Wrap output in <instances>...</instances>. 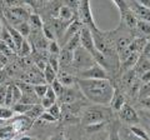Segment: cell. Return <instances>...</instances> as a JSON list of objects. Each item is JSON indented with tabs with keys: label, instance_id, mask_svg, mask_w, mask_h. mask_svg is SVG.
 <instances>
[{
	"label": "cell",
	"instance_id": "obj_35",
	"mask_svg": "<svg viewBox=\"0 0 150 140\" xmlns=\"http://www.w3.org/2000/svg\"><path fill=\"white\" fill-rule=\"evenodd\" d=\"M46 110H48V113H50L51 115H54L58 120L62 118V108H60L59 104H56V103H54V104L51 105L50 108L46 109Z\"/></svg>",
	"mask_w": 150,
	"mask_h": 140
},
{
	"label": "cell",
	"instance_id": "obj_1",
	"mask_svg": "<svg viewBox=\"0 0 150 140\" xmlns=\"http://www.w3.org/2000/svg\"><path fill=\"white\" fill-rule=\"evenodd\" d=\"M76 84L88 101L93 104L110 105L115 88L110 79H84L76 78Z\"/></svg>",
	"mask_w": 150,
	"mask_h": 140
},
{
	"label": "cell",
	"instance_id": "obj_40",
	"mask_svg": "<svg viewBox=\"0 0 150 140\" xmlns=\"http://www.w3.org/2000/svg\"><path fill=\"white\" fill-rule=\"evenodd\" d=\"M39 120H43V121H45V123L49 124V123H55V121L58 120V119H56L54 115H51L50 113H48V111H44V113L40 115Z\"/></svg>",
	"mask_w": 150,
	"mask_h": 140
},
{
	"label": "cell",
	"instance_id": "obj_41",
	"mask_svg": "<svg viewBox=\"0 0 150 140\" xmlns=\"http://www.w3.org/2000/svg\"><path fill=\"white\" fill-rule=\"evenodd\" d=\"M54 103H56V101H53V100H51V99H49V98H48V96H44V98H41V99H40V104H41V105H43V106H44V108H45V109H48V108H50V106H51V105H53V104H54Z\"/></svg>",
	"mask_w": 150,
	"mask_h": 140
},
{
	"label": "cell",
	"instance_id": "obj_45",
	"mask_svg": "<svg viewBox=\"0 0 150 140\" xmlns=\"http://www.w3.org/2000/svg\"><path fill=\"white\" fill-rule=\"evenodd\" d=\"M6 78H8V70L0 69V85L6 81Z\"/></svg>",
	"mask_w": 150,
	"mask_h": 140
},
{
	"label": "cell",
	"instance_id": "obj_15",
	"mask_svg": "<svg viewBox=\"0 0 150 140\" xmlns=\"http://www.w3.org/2000/svg\"><path fill=\"white\" fill-rule=\"evenodd\" d=\"M126 103L125 100V95L121 93V90L119 89H115V93H114V96H112V99H111V103H110V106H111V109L114 110V111H118L121 109V106H123L124 104Z\"/></svg>",
	"mask_w": 150,
	"mask_h": 140
},
{
	"label": "cell",
	"instance_id": "obj_18",
	"mask_svg": "<svg viewBox=\"0 0 150 140\" xmlns=\"http://www.w3.org/2000/svg\"><path fill=\"white\" fill-rule=\"evenodd\" d=\"M4 24L6 25V28L9 29V31H10V34H11V36H13V40H14V43H15V45H16V51H18L19 48L21 46L23 41H24L25 38L20 34V33H19V30L16 29L15 26H13L11 24H9L8 21H4Z\"/></svg>",
	"mask_w": 150,
	"mask_h": 140
},
{
	"label": "cell",
	"instance_id": "obj_34",
	"mask_svg": "<svg viewBox=\"0 0 150 140\" xmlns=\"http://www.w3.org/2000/svg\"><path fill=\"white\" fill-rule=\"evenodd\" d=\"M60 45L58 44V41L55 40H50L49 41V45H48V51H49V54H54V55H59L60 53Z\"/></svg>",
	"mask_w": 150,
	"mask_h": 140
},
{
	"label": "cell",
	"instance_id": "obj_51",
	"mask_svg": "<svg viewBox=\"0 0 150 140\" xmlns=\"http://www.w3.org/2000/svg\"><path fill=\"white\" fill-rule=\"evenodd\" d=\"M36 1H38V5H44V4L46 3V0H36Z\"/></svg>",
	"mask_w": 150,
	"mask_h": 140
},
{
	"label": "cell",
	"instance_id": "obj_19",
	"mask_svg": "<svg viewBox=\"0 0 150 140\" xmlns=\"http://www.w3.org/2000/svg\"><path fill=\"white\" fill-rule=\"evenodd\" d=\"M108 125V121H101V123H94V124H89L84 127V132L88 135H93L96 133H100L103 130H105Z\"/></svg>",
	"mask_w": 150,
	"mask_h": 140
},
{
	"label": "cell",
	"instance_id": "obj_29",
	"mask_svg": "<svg viewBox=\"0 0 150 140\" xmlns=\"http://www.w3.org/2000/svg\"><path fill=\"white\" fill-rule=\"evenodd\" d=\"M14 114H15V111L13 110V108L6 105H0V119L10 120L11 118H14Z\"/></svg>",
	"mask_w": 150,
	"mask_h": 140
},
{
	"label": "cell",
	"instance_id": "obj_9",
	"mask_svg": "<svg viewBox=\"0 0 150 140\" xmlns=\"http://www.w3.org/2000/svg\"><path fill=\"white\" fill-rule=\"evenodd\" d=\"M62 103L63 104H70V103H74V101H78V100H81V99H86L84 96L83 91L80 90V88L76 84V88L74 85L71 86H65V90H64V94L62 95Z\"/></svg>",
	"mask_w": 150,
	"mask_h": 140
},
{
	"label": "cell",
	"instance_id": "obj_7",
	"mask_svg": "<svg viewBox=\"0 0 150 140\" xmlns=\"http://www.w3.org/2000/svg\"><path fill=\"white\" fill-rule=\"evenodd\" d=\"M34 121L31 118H29L26 114H19L15 118H11V127L15 130L16 135L18 134H23L26 133L31 129V127L34 125Z\"/></svg>",
	"mask_w": 150,
	"mask_h": 140
},
{
	"label": "cell",
	"instance_id": "obj_28",
	"mask_svg": "<svg viewBox=\"0 0 150 140\" xmlns=\"http://www.w3.org/2000/svg\"><path fill=\"white\" fill-rule=\"evenodd\" d=\"M31 44H30V41L29 40H26V39H24V41H23V44H21V46L19 48V50H18V54L20 55L21 58H26V57H29L30 55V53H31Z\"/></svg>",
	"mask_w": 150,
	"mask_h": 140
},
{
	"label": "cell",
	"instance_id": "obj_6",
	"mask_svg": "<svg viewBox=\"0 0 150 140\" xmlns=\"http://www.w3.org/2000/svg\"><path fill=\"white\" fill-rule=\"evenodd\" d=\"M76 76L78 78H84V79H110L108 71L101 66L99 63H94L91 66L78 71Z\"/></svg>",
	"mask_w": 150,
	"mask_h": 140
},
{
	"label": "cell",
	"instance_id": "obj_17",
	"mask_svg": "<svg viewBox=\"0 0 150 140\" xmlns=\"http://www.w3.org/2000/svg\"><path fill=\"white\" fill-rule=\"evenodd\" d=\"M76 78L78 76H74L71 75L68 70H59L58 71V79L62 81L65 86H71V85H76Z\"/></svg>",
	"mask_w": 150,
	"mask_h": 140
},
{
	"label": "cell",
	"instance_id": "obj_10",
	"mask_svg": "<svg viewBox=\"0 0 150 140\" xmlns=\"http://www.w3.org/2000/svg\"><path fill=\"white\" fill-rule=\"evenodd\" d=\"M120 19H121V24H124L130 31H133V34L135 33L137 29V24H138V16L135 15V13L131 10V9H126L125 11L120 13Z\"/></svg>",
	"mask_w": 150,
	"mask_h": 140
},
{
	"label": "cell",
	"instance_id": "obj_24",
	"mask_svg": "<svg viewBox=\"0 0 150 140\" xmlns=\"http://www.w3.org/2000/svg\"><path fill=\"white\" fill-rule=\"evenodd\" d=\"M130 130L133 132V134L137 136L138 139H145V140H150V135L148 133L146 129L142 128L139 124H134V125H129Z\"/></svg>",
	"mask_w": 150,
	"mask_h": 140
},
{
	"label": "cell",
	"instance_id": "obj_43",
	"mask_svg": "<svg viewBox=\"0 0 150 140\" xmlns=\"http://www.w3.org/2000/svg\"><path fill=\"white\" fill-rule=\"evenodd\" d=\"M142 55H143L144 58H146V59L150 60V39L146 40V44H145L144 49H143V51H142Z\"/></svg>",
	"mask_w": 150,
	"mask_h": 140
},
{
	"label": "cell",
	"instance_id": "obj_49",
	"mask_svg": "<svg viewBox=\"0 0 150 140\" xmlns=\"http://www.w3.org/2000/svg\"><path fill=\"white\" fill-rule=\"evenodd\" d=\"M135 1H138V3L142 4V5H144V6H146V8L150 9V0H135Z\"/></svg>",
	"mask_w": 150,
	"mask_h": 140
},
{
	"label": "cell",
	"instance_id": "obj_39",
	"mask_svg": "<svg viewBox=\"0 0 150 140\" xmlns=\"http://www.w3.org/2000/svg\"><path fill=\"white\" fill-rule=\"evenodd\" d=\"M8 83H4L0 85V105H5V96H6V91H8Z\"/></svg>",
	"mask_w": 150,
	"mask_h": 140
},
{
	"label": "cell",
	"instance_id": "obj_13",
	"mask_svg": "<svg viewBox=\"0 0 150 140\" xmlns=\"http://www.w3.org/2000/svg\"><path fill=\"white\" fill-rule=\"evenodd\" d=\"M73 59H74V51L69 50L68 48H64L60 50L59 53V63H60V69L68 70L69 68H71L73 65Z\"/></svg>",
	"mask_w": 150,
	"mask_h": 140
},
{
	"label": "cell",
	"instance_id": "obj_22",
	"mask_svg": "<svg viewBox=\"0 0 150 140\" xmlns=\"http://www.w3.org/2000/svg\"><path fill=\"white\" fill-rule=\"evenodd\" d=\"M16 136V133L14 128L11 127V124H3L0 125V139H14Z\"/></svg>",
	"mask_w": 150,
	"mask_h": 140
},
{
	"label": "cell",
	"instance_id": "obj_5",
	"mask_svg": "<svg viewBox=\"0 0 150 140\" xmlns=\"http://www.w3.org/2000/svg\"><path fill=\"white\" fill-rule=\"evenodd\" d=\"M118 116L121 121H124L126 125H134V124H140L142 123V118L133 105H130L129 103L121 106V109L118 111Z\"/></svg>",
	"mask_w": 150,
	"mask_h": 140
},
{
	"label": "cell",
	"instance_id": "obj_27",
	"mask_svg": "<svg viewBox=\"0 0 150 140\" xmlns=\"http://www.w3.org/2000/svg\"><path fill=\"white\" fill-rule=\"evenodd\" d=\"M81 45V41H80V31L79 33H76V34H75L74 36H71V38H70L67 43L64 44V46L65 48H68L69 50H75V49H78L79 46Z\"/></svg>",
	"mask_w": 150,
	"mask_h": 140
},
{
	"label": "cell",
	"instance_id": "obj_38",
	"mask_svg": "<svg viewBox=\"0 0 150 140\" xmlns=\"http://www.w3.org/2000/svg\"><path fill=\"white\" fill-rule=\"evenodd\" d=\"M43 33H44V35L46 36V39H48L49 41H50V40H55V33H54V30L51 29V28H50L48 24H44V26H43Z\"/></svg>",
	"mask_w": 150,
	"mask_h": 140
},
{
	"label": "cell",
	"instance_id": "obj_42",
	"mask_svg": "<svg viewBox=\"0 0 150 140\" xmlns=\"http://www.w3.org/2000/svg\"><path fill=\"white\" fill-rule=\"evenodd\" d=\"M45 96H48L49 99H51L53 101H56V100H58V95H56V93L54 91L53 88H51V85H49L48 90H46V94H45Z\"/></svg>",
	"mask_w": 150,
	"mask_h": 140
},
{
	"label": "cell",
	"instance_id": "obj_4",
	"mask_svg": "<svg viewBox=\"0 0 150 140\" xmlns=\"http://www.w3.org/2000/svg\"><path fill=\"white\" fill-rule=\"evenodd\" d=\"M78 16L83 23V25L88 26L91 31L99 29L95 24V20H94V15L90 8V0H79Z\"/></svg>",
	"mask_w": 150,
	"mask_h": 140
},
{
	"label": "cell",
	"instance_id": "obj_11",
	"mask_svg": "<svg viewBox=\"0 0 150 140\" xmlns=\"http://www.w3.org/2000/svg\"><path fill=\"white\" fill-rule=\"evenodd\" d=\"M129 6L135 13L139 20H146L150 21V9L142 5L140 3L135 1V0H129Z\"/></svg>",
	"mask_w": 150,
	"mask_h": 140
},
{
	"label": "cell",
	"instance_id": "obj_52",
	"mask_svg": "<svg viewBox=\"0 0 150 140\" xmlns=\"http://www.w3.org/2000/svg\"><path fill=\"white\" fill-rule=\"evenodd\" d=\"M3 28H4V24L1 23V20H0V34H1V30H3Z\"/></svg>",
	"mask_w": 150,
	"mask_h": 140
},
{
	"label": "cell",
	"instance_id": "obj_33",
	"mask_svg": "<svg viewBox=\"0 0 150 140\" xmlns=\"http://www.w3.org/2000/svg\"><path fill=\"white\" fill-rule=\"evenodd\" d=\"M49 85H46L45 83H40V84H34V90L36 93V95L40 98H44L46 94V90H48Z\"/></svg>",
	"mask_w": 150,
	"mask_h": 140
},
{
	"label": "cell",
	"instance_id": "obj_2",
	"mask_svg": "<svg viewBox=\"0 0 150 140\" xmlns=\"http://www.w3.org/2000/svg\"><path fill=\"white\" fill-rule=\"evenodd\" d=\"M108 105H100V104H94L90 106H86L83 110L80 121L83 127L94 123H101V121H109L112 118V113L109 108H106Z\"/></svg>",
	"mask_w": 150,
	"mask_h": 140
},
{
	"label": "cell",
	"instance_id": "obj_48",
	"mask_svg": "<svg viewBox=\"0 0 150 140\" xmlns=\"http://www.w3.org/2000/svg\"><path fill=\"white\" fill-rule=\"evenodd\" d=\"M0 63H1L4 66L8 64V55L6 54H4L1 50H0Z\"/></svg>",
	"mask_w": 150,
	"mask_h": 140
},
{
	"label": "cell",
	"instance_id": "obj_47",
	"mask_svg": "<svg viewBox=\"0 0 150 140\" xmlns=\"http://www.w3.org/2000/svg\"><path fill=\"white\" fill-rule=\"evenodd\" d=\"M24 3H25V5H28V6H30V8H33V9H36L38 6V1L36 0H24Z\"/></svg>",
	"mask_w": 150,
	"mask_h": 140
},
{
	"label": "cell",
	"instance_id": "obj_14",
	"mask_svg": "<svg viewBox=\"0 0 150 140\" xmlns=\"http://www.w3.org/2000/svg\"><path fill=\"white\" fill-rule=\"evenodd\" d=\"M56 18L63 21H67V23H70L73 21L75 18H79L76 14H75V11L73 10L70 6H68L67 4L65 5H62L58 8V14H56Z\"/></svg>",
	"mask_w": 150,
	"mask_h": 140
},
{
	"label": "cell",
	"instance_id": "obj_46",
	"mask_svg": "<svg viewBox=\"0 0 150 140\" xmlns=\"http://www.w3.org/2000/svg\"><path fill=\"white\" fill-rule=\"evenodd\" d=\"M140 114H142V116L144 119H146L149 123H150V109H146V108H144L142 111H140Z\"/></svg>",
	"mask_w": 150,
	"mask_h": 140
},
{
	"label": "cell",
	"instance_id": "obj_31",
	"mask_svg": "<svg viewBox=\"0 0 150 140\" xmlns=\"http://www.w3.org/2000/svg\"><path fill=\"white\" fill-rule=\"evenodd\" d=\"M33 106V104H25V103H16L14 104L11 108L15 111V114H26L28 111L30 110V108Z\"/></svg>",
	"mask_w": 150,
	"mask_h": 140
},
{
	"label": "cell",
	"instance_id": "obj_36",
	"mask_svg": "<svg viewBox=\"0 0 150 140\" xmlns=\"http://www.w3.org/2000/svg\"><path fill=\"white\" fill-rule=\"evenodd\" d=\"M112 3L116 5V8H118L119 13H123L125 11L126 9H129V0H111Z\"/></svg>",
	"mask_w": 150,
	"mask_h": 140
},
{
	"label": "cell",
	"instance_id": "obj_21",
	"mask_svg": "<svg viewBox=\"0 0 150 140\" xmlns=\"http://www.w3.org/2000/svg\"><path fill=\"white\" fill-rule=\"evenodd\" d=\"M0 40L4 41L9 48H11L14 51H16V45L15 43H14V40H13V36L10 34V31H9V29L6 28V25L4 24V28H3V30H1V34H0Z\"/></svg>",
	"mask_w": 150,
	"mask_h": 140
},
{
	"label": "cell",
	"instance_id": "obj_30",
	"mask_svg": "<svg viewBox=\"0 0 150 140\" xmlns=\"http://www.w3.org/2000/svg\"><path fill=\"white\" fill-rule=\"evenodd\" d=\"M15 28L19 30V33L24 36V38H28V36L30 35V33H31V26L29 24V21H21V23H19L18 25H15Z\"/></svg>",
	"mask_w": 150,
	"mask_h": 140
},
{
	"label": "cell",
	"instance_id": "obj_26",
	"mask_svg": "<svg viewBox=\"0 0 150 140\" xmlns=\"http://www.w3.org/2000/svg\"><path fill=\"white\" fill-rule=\"evenodd\" d=\"M44 111H45V108L41 104H33V106L30 108V110L26 113V115L29 116V118H31L33 120L36 121L38 119L40 118V115L43 114Z\"/></svg>",
	"mask_w": 150,
	"mask_h": 140
},
{
	"label": "cell",
	"instance_id": "obj_53",
	"mask_svg": "<svg viewBox=\"0 0 150 140\" xmlns=\"http://www.w3.org/2000/svg\"><path fill=\"white\" fill-rule=\"evenodd\" d=\"M3 68H4V65H3L1 63H0V69H3Z\"/></svg>",
	"mask_w": 150,
	"mask_h": 140
},
{
	"label": "cell",
	"instance_id": "obj_44",
	"mask_svg": "<svg viewBox=\"0 0 150 140\" xmlns=\"http://www.w3.org/2000/svg\"><path fill=\"white\" fill-rule=\"evenodd\" d=\"M140 81H142V84H146V83H150V70H148V71H145L142 76L139 78Z\"/></svg>",
	"mask_w": 150,
	"mask_h": 140
},
{
	"label": "cell",
	"instance_id": "obj_37",
	"mask_svg": "<svg viewBox=\"0 0 150 140\" xmlns=\"http://www.w3.org/2000/svg\"><path fill=\"white\" fill-rule=\"evenodd\" d=\"M48 63L53 66L56 71L60 70V63H59V55H54V54H49L48 58Z\"/></svg>",
	"mask_w": 150,
	"mask_h": 140
},
{
	"label": "cell",
	"instance_id": "obj_16",
	"mask_svg": "<svg viewBox=\"0 0 150 140\" xmlns=\"http://www.w3.org/2000/svg\"><path fill=\"white\" fill-rule=\"evenodd\" d=\"M148 70H150V60L144 58L143 55H140L139 60L137 62V64H135V66H134L135 74H137L138 78H140L145 71H148Z\"/></svg>",
	"mask_w": 150,
	"mask_h": 140
},
{
	"label": "cell",
	"instance_id": "obj_12",
	"mask_svg": "<svg viewBox=\"0 0 150 140\" xmlns=\"http://www.w3.org/2000/svg\"><path fill=\"white\" fill-rule=\"evenodd\" d=\"M81 28H83V23L80 21V19L79 18H75V19L73 21H70L68 26H67V29H65L64 31V35H63V41H64V44L67 43V41L71 38V36H74L76 33H79L81 30Z\"/></svg>",
	"mask_w": 150,
	"mask_h": 140
},
{
	"label": "cell",
	"instance_id": "obj_3",
	"mask_svg": "<svg viewBox=\"0 0 150 140\" xmlns=\"http://www.w3.org/2000/svg\"><path fill=\"white\" fill-rule=\"evenodd\" d=\"M94 63H96L94 55L91 53H89L86 49H84L81 45L78 49L74 50V59H73L71 68L75 69L76 71H80L83 69L91 66Z\"/></svg>",
	"mask_w": 150,
	"mask_h": 140
},
{
	"label": "cell",
	"instance_id": "obj_8",
	"mask_svg": "<svg viewBox=\"0 0 150 140\" xmlns=\"http://www.w3.org/2000/svg\"><path fill=\"white\" fill-rule=\"evenodd\" d=\"M80 41H81L83 48L86 49L89 53H91L94 57H95V54L98 53V49L95 45V40H94L93 31L85 25H83L81 30H80Z\"/></svg>",
	"mask_w": 150,
	"mask_h": 140
},
{
	"label": "cell",
	"instance_id": "obj_23",
	"mask_svg": "<svg viewBox=\"0 0 150 140\" xmlns=\"http://www.w3.org/2000/svg\"><path fill=\"white\" fill-rule=\"evenodd\" d=\"M43 73H44V78H45V81H46V84H50L53 83L56 78H58V71L51 66V65L49 64V63H46V65H45V68H44V70H43Z\"/></svg>",
	"mask_w": 150,
	"mask_h": 140
},
{
	"label": "cell",
	"instance_id": "obj_32",
	"mask_svg": "<svg viewBox=\"0 0 150 140\" xmlns=\"http://www.w3.org/2000/svg\"><path fill=\"white\" fill-rule=\"evenodd\" d=\"M50 85H51V88H53V89H54V91L56 93V95H58V99H60V98H62V95L64 94L65 85H64V84H63L62 81L59 80L58 78H56L55 80L50 84Z\"/></svg>",
	"mask_w": 150,
	"mask_h": 140
},
{
	"label": "cell",
	"instance_id": "obj_50",
	"mask_svg": "<svg viewBox=\"0 0 150 140\" xmlns=\"http://www.w3.org/2000/svg\"><path fill=\"white\" fill-rule=\"evenodd\" d=\"M142 103H143V105H144L146 109H150V101H142Z\"/></svg>",
	"mask_w": 150,
	"mask_h": 140
},
{
	"label": "cell",
	"instance_id": "obj_20",
	"mask_svg": "<svg viewBox=\"0 0 150 140\" xmlns=\"http://www.w3.org/2000/svg\"><path fill=\"white\" fill-rule=\"evenodd\" d=\"M135 33H138L137 36H150V21L138 20ZM135 33H134V35H135Z\"/></svg>",
	"mask_w": 150,
	"mask_h": 140
},
{
	"label": "cell",
	"instance_id": "obj_25",
	"mask_svg": "<svg viewBox=\"0 0 150 140\" xmlns=\"http://www.w3.org/2000/svg\"><path fill=\"white\" fill-rule=\"evenodd\" d=\"M28 21H29V24L31 26V30H41L43 26H44V21L41 20L40 15H38V14H35V13L30 14Z\"/></svg>",
	"mask_w": 150,
	"mask_h": 140
}]
</instances>
